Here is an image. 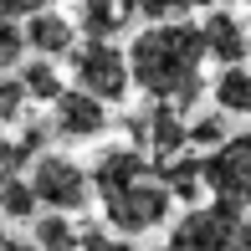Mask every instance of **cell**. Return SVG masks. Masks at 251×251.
Wrapping results in <instances>:
<instances>
[{
	"instance_id": "obj_10",
	"label": "cell",
	"mask_w": 251,
	"mask_h": 251,
	"mask_svg": "<svg viewBox=\"0 0 251 251\" xmlns=\"http://www.w3.org/2000/svg\"><path fill=\"white\" fill-rule=\"evenodd\" d=\"M205 47H210V62L221 67H241L246 51H251V26L236 10H205Z\"/></svg>"
},
{
	"instance_id": "obj_2",
	"label": "cell",
	"mask_w": 251,
	"mask_h": 251,
	"mask_svg": "<svg viewBox=\"0 0 251 251\" xmlns=\"http://www.w3.org/2000/svg\"><path fill=\"white\" fill-rule=\"evenodd\" d=\"M241 221H246V210L231 205V200L190 205L159 251H246L241 246Z\"/></svg>"
},
{
	"instance_id": "obj_16",
	"label": "cell",
	"mask_w": 251,
	"mask_h": 251,
	"mask_svg": "<svg viewBox=\"0 0 251 251\" xmlns=\"http://www.w3.org/2000/svg\"><path fill=\"white\" fill-rule=\"evenodd\" d=\"M77 236H82V231L72 226L67 210H41L36 221H31V241H36L41 251H72Z\"/></svg>"
},
{
	"instance_id": "obj_13",
	"label": "cell",
	"mask_w": 251,
	"mask_h": 251,
	"mask_svg": "<svg viewBox=\"0 0 251 251\" xmlns=\"http://www.w3.org/2000/svg\"><path fill=\"white\" fill-rule=\"evenodd\" d=\"M154 175L164 179L169 190H175V200L195 205V200H200V190H205V154H200V149H190V154H175V159H159Z\"/></svg>"
},
{
	"instance_id": "obj_6",
	"label": "cell",
	"mask_w": 251,
	"mask_h": 251,
	"mask_svg": "<svg viewBox=\"0 0 251 251\" xmlns=\"http://www.w3.org/2000/svg\"><path fill=\"white\" fill-rule=\"evenodd\" d=\"M123 128H128V144H139L144 154H154V164L190 149V118L175 108V102H154L149 98L139 113L123 118Z\"/></svg>"
},
{
	"instance_id": "obj_9",
	"label": "cell",
	"mask_w": 251,
	"mask_h": 251,
	"mask_svg": "<svg viewBox=\"0 0 251 251\" xmlns=\"http://www.w3.org/2000/svg\"><path fill=\"white\" fill-rule=\"evenodd\" d=\"M87 169H93L98 200H108V195H118V190H128V185H139V179H149V175H154V154H144L139 144H113V149H102Z\"/></svg>"
},
{
	"instance_id": "obj_12",
	"label": "cell",
	"mask_w": 251,
	"mask_h": 251,
	"mask_svg": "<svg viewBox=\"0 0 251 251\" xmlns=\"http://www.w3.org/2000/svg\"><path fill=\"white\" fill-rule=\"evenodd\" d=\"M77 31H82V26H72V21H67L62 10H51V5L36 10V16L26 21V41H31V51H36V56H51V62L77 51Z\"/></svg>"
},
{
	"instance_id": "obj_19",
	"label": "cell",
	"mask_w": 251,
	"mask_h": 251,
	"mask_svg": "<svg viewBox=\"0 0 251 251\" xmlns=\"http://www.w3.org/2000/svg\"><path fill=\"white\" fill-rule=\"evenodd\" d=\"M31 41H26V21H10L0 16V72H16L21 62H26Z\"/></svg>"
},
{
	"instance_id": "obj_8",
	"label": "cell",
	"mask_w": 251,
	"mask_h": 251,
	"mask_svg": "<svg viewBox=\"0 0 251 251\" xmlns=\"http://www.w3.org/2000/svg\"><path fill=\"white\" fill-rule=\"evenodd\" d=\"M51 128H56V139H67V144H87V139H98V133L108 128V102L93 98L87 87H67V93L51 102Z\"/></svg>"
},
{
	"instance_id": "obj_15",
	"label": "cell",
	"mask_w": 251,
	"mask_h": 251,
	"mask_svg": "<svg viewBox=\"0 0 251 251\" xmlns=\"http://www.w3.org/2000/svg\"><path fill=\"white\" fill-rule=\"evenodd\" d=\"M16 72H21V82H26L31 102H56V98L67 93V82H62V72H56L51 56H36V51H31V62H21Z\"/></svg>"
},
{
	"instance_id": "obj_7",
	"label": "cell",
	"mask_w": 251,
	"mask_h": 251,
	"mask_svg": "<svg viewBox=\"0 0 251 251\" xmlns=\"http://www.w3.org/2000/svg\"><path fill=\"white\" fill-rule=\"evenodd\" d=\"M205 190L251 210V133H231L221 149L205 154Z\"/></svg>"
},
{
	"instance_id": "obj_4",
	"label": "cell",
	"mask_w": 251,
	"mask_h": 251,
	"mask_svg": "<svg viewBox=\"0 0 251 251\" xmlns=\"http://www.w3.org/2000/svg\"><path fill=\"white\" fill-rule=\"evenodd\" d=\"M72 82L87 87L93 98L102 102H123L133 87V62H128V47L118 41H93L87 36L82 47L72 51Z\"/></svg>"
},
{
	"instance_id": "obj_17",
	"label": "cell",
	"mask_w": 251,
	"mask_h": 251,
	"mask_svg": "<svg viewBox=\"0 0 251 251\" xmlns=\"http://www.w3.org/2000/svg\"><path fill=\"white\" fill-rule=\"evenodd\" d=\"M0 215H5V221H36L41 215V195H36V185H31V175L26 179L10 175L5 185H0Z\"/></svg>"
},
{
	"instance_id": "obj_23",
	"label": "cell",
	"mask_w": 251,
	"mask_h": 251,
	"mask_svg": "<svg viewBox=\"0 0 251 251\" xmlns=\"http://www.w3.org/2000/svg\"><path fill=\"white\" fill-rule=\"evenodd\" d=\"M51 0H0V16H10V21H31L36 10H47Z\"/></svg>"
},
{
	"instance_id": "obj_1",
	"label": "cell",
	"mask_w": 251,
	"mask_h": 251,
	"mask_svg": "<svg viewBox=\"0 0 251 251\" xmlns=\"http://www.w3.org/2000/svg\"><path fill=\"white\" fill-rule=\"evenodd\" d=\"M205 56V26L200 21H149L139 36L128 41V62H133V87L154 102H175L179 113H190L200 102V93H210L200 77Z\"/></svg>"
},
{
	"instance_id": "obj_20",
	"label": "cell",
	"mask_w": 251,
	"mask_h": 251,
	"mask_svg": "<svg viewBox=\"0 0 251 251\" xmlns=\"http://www.w3.org/2000/svg\"><path fill=\"white\" fill-rule=\"evenodd\" d=\"M31 108V93L21 82V72H0V123H21Z\"/></svg>"
},
{
	"instance_id": "obj_26",
	"label": "cell",
	"mask_w": 251,
	"mask_h": 251,
	"mask_svg": "<svg viewBox=\"0 0 251 251\" xmlns=\"http://www.w3.org/2000/svg\"><path fill=\"white\" fill-rule=\"evenodd\" d=\"M215 0H185V10H210Z\"/></svg>"
},
{
	"instance_id": "obj_28",
	"label": "cell",
	"mask_w": 251,
	"mask_h": 251,
	"mask_svg": "<svg viewBox=\"0 0 251 251\" xmlns=\"http://www.w3.org/2000/svg\"><path fill=\"white\" fill-rule=\"evenodd\" d=\"M0 221H5V215H0ZM0 236H5V231H0Z\"/></svg>"
},
{
	"instance_id": "obj_11",
	"label": "cell",
	"mask_w": 251,
	"mask_h": 251,
	"mask_svg": "<svg viewBox=\"0 0 251 251\" xmlns=\"http://www.w3.org/2000/svg\"><path fill=\"white\" fill-rule=\"evenodd\" d=\"M133 21H139V0H82L77 10V26L93 41H118Z\"/></svg>"
},
{
	"instance_id": "obj_22",
	"label": "cell",
	"mask_w": 251,
	"mask_h": 251,
	"mask_svg": "<svg viewBox=\"0 0 251 251\" xmlns=\"http://www.w3.org/2000/svg\"><path fill=\"white\" fill-rule=\"evenodd\" d=\"M139 16L144 21H175V16H185V0H139Z\"/></svg>"
},
{
	"instance_id": "obj_18",
	"label": "cell",
	"mask_w": 251,
	"mask_h": 251,
	"mask_svg": "<svg viewBox=\"0 0 251 251\" xmlns=\"http://www.w3.org/2000/svg\"><path fill=\"white\" fill-rule=\"evenodd\" d=\"M231 139V113H200V118H190V149H221V144Z\"/></svg>"
},
{
	"instance_id": "obj_3",
	"label": "cell",
	"mask_w": 251,
	"mask_h": 251,
	"mask_svg": "<svg viewBox=\"0 0 251 251\" xmlns=\"http://www.w3.org/2000/svg\"><path fill=\"white\" fill-rule=\"evenodd\" d=\"M169 210H175V190L159 175H149V179H139V185H128V190L102 200V221L118 236H149L169 221Z\"/></svg>"
},
{
	"instance_id": "obj_25",
	"label": "cell",
	"mask_w": 251,
	"mask_h": 251,
	"mask_svg": "<svg viewBox=\"0 0 251 251\" xmlns=\"http://www.w3.org/2000/svg\"><path fill=\"white\" fill-rule=\"evenodd\" d=\"M241 246L251 251V210H246V221H241Z\"/></svg>"
},
{
	"instance_id": "obj_21",
	"label": "cell",
	"mask_w": 251,
	"mask_h": 251,
	"mask_svg": "<svg viewBox=\"0 0 251 251\" xmlns=\"http://www.w3.org/2000/svg\"><path fill=\"white\" fill-rule=\"evenodd\" d=\"M72 251H133V236H118V231H102V226H87L82 236H77Z\"/></svg>"
},
{
	"instance_id": "obj_27",
	"label": "cell",
	"mask_w": 251,
	"mask_h": 251,
	"mask_svg": "<svg viewBox=\"0 0 251 251\" xmlns=\"http://www.w3.org/2000/svg\"><path fill=\"white\" fill-rule=\"evenodd\" d=\"M226 5H251V0H226Z\"/></svg>"
},
{
	"instance_id": "obj_5",
	"label": "cell",
	"mask_w": 251,
	"mask_h": 251,
	"mask_svg": "<svg viewBox=\"0 0 251 251\" xmlns=\"http://www.w3.org/2000/svg\"><path fill=\"white\" fill-rule=\"evenodd\" d=\"M31 185H36V195L47 210H67V215H77V210H87V200L98 195L93 190V169H82L77 159H67V154H41V159H31Z\"/></svg>"
},
{
	"instance_id": "obj_24",
	"label": "cell",
	"mask_w": 251,
	"mask_h": 251,
	"mask_svg": "<svg viewBox=\"0 0 251 251\" xmlns=\"http://www.w3.org/2000/svg\"><path fill=\"white\" fill-rule=\"evenodd\" d=\"M0 251H41L36 241H21V236H0Z\"/></svg>"
},
{
	"instance_id": "obj_14",
	"label": "cell",
	"mask_w": 251,
	"mask_h": 251,
	"mask_svg": "<svg viewBox=\"0 0 251 251\" xmlns=\"http://www.w3.org/2000/svg\"><path fill=\"white\" fill-rule=\"evenodd\" d=\"M210 98L221 113H231V118H246L251 113V67H221V77L210 82Z\"/></svg>"
}]
</instances>
